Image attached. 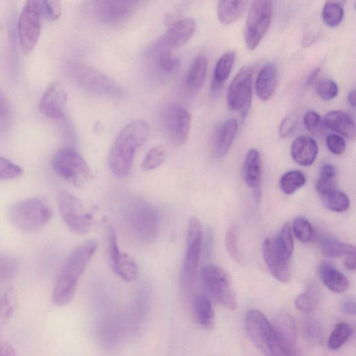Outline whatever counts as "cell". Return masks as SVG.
<instances>
[{
	"label": "cell",
	"instance_id": "cell-40",
	"mask_svg": "<svg viewBox=\"0 0 356 356\" xmlns=\"http://www.w3.org/2000/svg\"><path fill=\"white\" fill-rule=\"evenodd\" d=\"M225 246L229 256L238 264H242L243 258L238 248V229L232 225L226 232Z\"/></svg>",
	"mask_w": 356,
	"mask_h": 356
},
{
	"label": "cell",
	"instance_id": "cell-14",
	"mask_svg": "<svg viewBox=\"0 0 356 356\" xmlns=\"http://www.w3.org/2000/svg\"><path fill=\"white\" fill-rule=\"evenodd\" d=\"M143 3L132 0L95 1L92 2V10L102 22L114 24L128 19Z\"/></svg>",
	"mask_w": 356,
	"mask_h": 356
},
{
	"label": "cell",
	"instance_id": "cell-37",
	"mask_svg": "<svg viewBox=\"0 0 356 356\" xmlns=\"http://www.w3.org/2000/svg\"><path fill=\"white\" fill-rule=\"evenodd\" d=\"M353 333V326L346 322L338 323L332 331L327 345L332 350L341 348Z\"/></svg>",
	"mask_w": 356,
	"mask_h": 356
},
{
	"label": "cell",
	"instance_id": "cell-12",
	"mask_svg": "<svg viewBox=\"0 0 356 356\" xmlns=\"http://www.w3.org/2000/svg\"><path fill=\"white\" fill-rule=\"evenodd\" d=\"M253 66H244L232 80L227 93V104L233 111L245 116L252 99Z\"/></svg>",
	"mask_w": 356,
	"mask_h": 356
},
{
	"label": "cell",
	"instance_id": "cell-56",
	"mask_svg": "<svg viewBox=\"0 0 356 356\" xmlns=\"http://www.w3.org/2000/svg\"><path fill=\"white\" fill-rule=\"evenodd\" d=\"M348 102L349 104L355 107V92L354 90H351L348 95Z\"/></svg>",
	"mask_w": 356,
	"mask_h": 356
},
{
	"label": "cell",
	"instance_id": "cell-31",
	"mask_svg": "<svg viewBox=\"0 0 356 356\" xmlns=\"http://www.w3.org/2000/svg\"><path fill=\"white\" fill-rule=\"evenodd\" d=\"M235 56L234 51H227L218 59L214 68L211 84L212 90H219L227 80L234 63Z\"/></svg>",
	"mask_w": 356,
	"mask_h": 356
},
{
	"label": "cell",
	"instance_id": "cell-23",
	"mask_svg": "<svg viewBox=\"0 0 356 356\" xmlns=\"http://www.w3.org/2000/svg\"><path fill=\"white\" fill-rule=\"evenodd\" d=\"M261 163L259 152L256 149H250L246 154L243 165V177L247 186L254 191L255 196L260 194Z\"/></svg>",
	"mask_w": 356,
	"mask_h": 356
},
{
	"label": "cell",
	"instance_id": "cell-48",
	"mask_svg": "<svg viewBox=\"0 0 356 356\" xmlns=\"http://www.w3.org/2000/svg\"><path fill=\"white\" fill-rule=\"evenodd\" d=\"M42 16L50 20L58 19L61 14L60 1H39Z\"/></svg>",
	"mask_w": 356,
	"mask_h": 356
},
{
	"label": "cell",
	"instance_id": "cell-39",
	"mask_svg": "<svg viewBox=\"0 0 356 356\" xmlns=\"http://www.w3.org/2000/svg\"><path fill=\"white\" fill-rule=\"evenodd\" d=\"M165 156V147L161 145H157L147 152L141 163V168L145 171L154 170L164 162Z\"/></svg>",
	"mask_w": 356,
	"mask_h": 356
},
{
	"label": "cell",
	"instance_id": "cell-7",
	"mask_svg": "<svg viewBox=\"0 0 356 356\" xmlns=\"http://www.w3.org/2000/svg\"><path fill=\"white\" fill-rule=\"evenodd\" d=\"M51 165L55 173L74 186H81L92 177L84 159L70 148H61L53 156Z\"/></svg>",
	"mask_w": 356,
	"mask_h": 356
},
{
	"label": "cell",
	"instance_id": "cell-32",
	"mask_svg": "<svg viewBox=\"0 0 356 356\" xmlns=\"http://www.w3.org/2000/svg\"><path fill=\"white\" fill-rule=\"evenodd\" d=\"M274 245L277 253L284 259L289 261L293 251V239L289 223H285L278 236L274 237Z\"/></svg>",
	"mask_w": 356,
	"mask_h": 356
},
{
	"label": "cell",
	"instance_id": "cell-33",
	"mask_svg": "<svg viewBox=\"0 0 356 356\" xmlns=\"http://www.w3.org/2000/svg\"><path fill=\"white\" fill-rule=\"evenodd\" d=\"M321 249L323 254L329 257H340L355 253V248L352 245L330 238L322 241Z\"/></svg>",
	"mask_w": 356,
	"mask_h": 356
},
{
	"label": "cell",
	"instance_id": "cell-8",
	"mask_svg": "<svg viewBox=\"0 0 356 356\" xmlns=\"http://www.w3.org/2000/svg\"><path fill=\"white\" fill-rule=\"evenodd\" d=\"M68 73L75 83L90 92L110 97H119L122 94L118 83L90 66L74 63L70 65Z\"/></svg>",
	"mask_w": 356,
	"mask_h": 356
},
{
	"label": "cell",
	"instance_id": "cell-5",
	"mask_svg": "<svg viewBox=\"0 0 356 356\" xmlns=\"http://www.w3.org/2000/svg\"><path fill=\"white\" fill-rule=\"evenodd\" d=\"M126 218L131 232L138 240L147 243L155 241L159 216L154 207L142 200H135L129 205Z\"/></svg>",
	"mask_w": 356,
	"mask_h": 356
},
{
	"label": "cell",
	"instance_id": "cell-16",
	"mask_svg": "<svg viewBox=\"0 0 356 356\" xmlns=\"http://www.w3.org/2000/svg\"><path fill=\"white\" fill-rule=\"evenodd\" d=\"M108 252L113 270L118 276L127 282L136 279L137 264L129 254L120 249L116 232L112 227L108 229Z\"/></svg>",
	"mask_w": 356,
	"mask_h": 356
},
{
	"label": "cell",
	"instance_id": "cell-42",
	"mask_svg": "<svg viewBox=\"0 0 356 356\" xmlns=\"http://www.w3.org/2000/svg\"><path fill=\"white\" fill-rule=\"evenodd\" d=\"M23 173L18 165L4 157L0 156V180L15 179Z\"/></svg>",
	"mask_w": 356,
	"mask_h": 356
},
{
	"label": "cell",
	"instance_id": "cell-55",
	"mask_svg": "<svg viewBox=\"0 0 356 356\" xmlns=\"http://www.w3.org/2000/svg\"><path fill=\"white\" fill-rule=\"evenodd\" d=\"M318 73H319L318 68H316L314 70H313L307 76L306 82H305V85L307 86L311 85V83L314 81L316 77L318 76Z\"/></svg>",
	"mask_w": 356,
	"mask_h": 356
},
{
	"label": "cell",
	"instance_id": "cell-50",
	"mask_svg": "<svg viewBox=\"0 0 356 356\" xmlns=\"http://www.w3.org/2000/svg\"><path fill=\"white\" fill-rule=\"evenodd\" d=\"M305 129L312 134H316L320 129L321 116L314 111L307 112L303 118Z\"/></svg>",
	"mask_w": 356,
	"mask_h": 356
},
{
	"label": "cell",
	"instance_id": "cell-10",
	"mask_svg": "<svg viewBox=\"0 0 356 356\" xmlns=\"http://www.w3.org/2000/svg\"><path fill=\"white\" fill-rule=\"evenodd\" d=\"M42 13L40 1H27L17 22V33L22 51L27 55L36 45L41 31Z\"/></svg>",
	"mask_w": 356,
	"mask_h": 356
},
{
	"label": "cell",
	"instance_id": "cell-46",
	"mask_svg": "<svg viewBox=\"0 0 356 356\" xmlns=\"http://www.w3.org/2000/svg\"><path fill=\"white\" fill-rule=\"evenodd\" d=\"M299 118V113L296 111L284 117L279 127V135L281 138H285L292 134L298 124Z\"/></svg>",
	"mask_w": 356,
	"mask_h": 356
},
{
	"label": "cell",
	"instance_id": "cell-9",
	"mask_svg": "<svg viewBox=\"0 0 356 356\" xmlns=\"http://www.w3.org/2000/svg\"><path fill=\"white\" fill-rule=\"evenodd\" d=\"M58 204L63 222L72 232L83 235L91 230L92 216L77 197L67 191H60Z\"/></svg>",
	"mask_w": 356,
	"mask_h": 356
},
{
	"label": "cell",
	"instance_id": "cell-6",
	"mask_svg": "<svg viewBox=\"0 0 356 356\" xmlns=\"http://www.w3.org/2000/svg\"><path fill=\"white\" fill-rule=\"evenodd\" d=\"M200 277L204 289L214 300L228 309L237 308L232 280L225 270L216 265H207L202 269Z\"/></svg>",
	"mask_w": 356,
	"mask_h": 356
},
{
	"label": "cell",
	"instance_id": "cell-51",
	"mask_svg": "<svg viewBox=\"0 0 356 356\" xmlns=\"http://www.w3.org/2000/svg\"><path fill=\"white\" fill-rule=\"evenodd\" d=\"M337 181L335 177L320 175L316 184V190L321 195L336 189Z\"/></svg>",
	"mask_w": 356,
	"mask_h": 356
},
{
	"label": "cell",
	"instance_id": "cell-25",
	"mask_svg": "<svg viewBox=\"0 0 356 356\" xmlns=\"http://www.w3.org/2000/svg\"><path fill=\"white\" fill-rule=\"evenodd\" d=\"M238 129L234 118L224 121L217 129L213 139V150L218 157H223L229 152Z\"/></svg>",
	"mask_w": 356,
	"mask_h": 356
},
{
	"label": "cell",
	"instance_id": "cell-30",
	"mask_svg": "<svg viewBox=\"0 0 356 356\" xmlns=\"http://www.w3.org/2000/svg\"><path fill=\"white\" fill-rule=\"evenodd\" d=\"M196 321L203 327L211 328L215 323V313L209 298L201 295L197 296L193 305Z\"/></svg>",
	"mask_w": 356,
	"mask_h": 356
},
{
	"label": "cell",
	"instance_id": "cell-11",
	"mask_svg": "<svg viewBox=\"0 0 356 356\" xmlns=\"http://www.w3.org/2000/svg\"><path fill=\"white\" fill-rule=\"evenodd\" d=\"M272 14L271 1H254L251 3L245 29V44L249 49H254L264 38L270 24Z\"/></svg>",
	"mask_w": 356,
	"mask_h": 356
},
{
	"label": "cell",
	"instance_id": "cell-44",
	"mask_svg": "<svg viewBox=\"0 0 356 356\" xmlns=\"http://www.w3.org/2000/svg\"><path fill=\"white\" fill-rule=\"evenodd\" d=\"M18 268V261L14 257L0 254V280L12 278L16 275Z\"/></svg>",
	"mask_w": 356,
	"mask_h": 356
},
{
	"label": "cell",
	"instance_id": "cell-52",
	"mask_svg": "<svg viewBox=\"0 0 356 356\" xmlns=\"http://www.w3.org/2000/svg\"><path fill=\"white\" fill-rule=\"evenodd\" d=\"M10 119L9 104L4 95L0 91V130L8 125Z\"/></svg>",
	"mask_w": 356,
	"mask_h": 356
},
{
	"label": "cell",
	"instance_id": "cell-38",
	"mask_svg": "<svg viewBox=\"0 0 356 356\" xmlns=\"http://www.w3.org/2000/svg\"><path fill=\"white\" fill-rule=\"evenodd\" d=\"M318 303V291L315 285L311 284L307 290L298 296L295 300L296 308L304 312L313 311Z\"/></svg>",
	"mask_w": 356,
	"mask_h": 356
},
{
	"label": "cell",
	"instance_id": "cell-27",
	"mask_svg": "<svg viewBox=\"0 0 356 356\" xmlns=\"http://www.w3.org/2000/svg\"><path fill=\"white\" fill-rule=\"evenodd\" d=\"M320 277L324 285L334 293L345 292L348 288L346 277L330 263L321 265Z\"/></svg>",
	"mask_w": 356,
	"mask_h": 356
},
{
	"label": "cell",
	"instance_id": "cell-28",
	"mask_svg": "<svg viewBox=\"0 0 356 356\" xmlns=\"http://www.w3.org/2000/svg\"><path fill=\"white\" fill-rule=\"evenodd\" d=\"M208 67L206 56L200 54L192 62L186 76L185 83L192 92H198L202 87Z\"/></svg>",
	"mask_w": 356,
	"mask_h": 356
},
{
	"label": "cell",
	"instance_id": "cell-35",
	"mask_svg": "<svg viewBox=\"0 0 356 356\" xmlns=\"http://www.w3.org/2000/svg\"><path fill=\"white\" fill-rule=\"evenodd\" d=\"M306 183L305 175L299 170H291L284 174L280 181L282 192L287 195L294 193Z\"/></svg>",
	"mask_w": 356,
	"mask_h": 356
},
{
	"label": "cell",
	"instance_id": "cell-45",
	"mask_svg": "<svg viewBox=\"0 0 356 356\" xmlns=\"http://www.w3.org/2000/svg\"><path fill=\"white\" fill-rule=\"evenodd\" d=\"M304 334L306 338L314 343H318L323 338V329L321 323L314 318H307L304 322Z\"/></svg>",
	"mask_w": 356,
	"mask_h": 356
},
{
	"label": "cell",
	"instance_id": "cell-24",
	"mask_svg": "<svg viewBox=\"0 0 356 356\" xmlns=\"http://www.w3.org/2000/svg\"><path fill=\"white\" fill-rule=\"evenodd\" d=\"M277 85V71L273 63L266 64L257 74L255 81L257 95L267 101L274 95Z\"/></svg>",
	"mask_w": 356,
	"mask_h": 356
},
{
	"label": "cell",
	"instance_id": "cell-17",
	"mask_svg": "<svg viewBox=\"0 0 356 356\" xmlns=\"http://www.w3.org/2000/svg\"><path fill=\"white\" fill-rule=\"evenodd\" d=\"M196 24L192 18L178 19L159 38L158 46L162 49L179 47L186 43L194 35Z\"/></svg>",
	"mask_w": 356,
	"mask_h": 356
},
{
	"label": "cell",
	"instance_id": "cell-19",
	"mask_svg": "<svg viewBox=\"0 0 356 356\" xmlns=\"http://www.w3.org/2000/svg\"><path fill=\"white\" fill-rule=\"evenodd\" d=\"M262 252L270 274L280 282H288L291 275L289 261L284 259L276 251L274 237H268L264 241Z\"/></svg>",
	"mask_w": 356,
	"mask_h": 356
},
{
	"label": "cell",
	"instance_id": "cell-22",
	"mask_svg": "<svg viewBox=\"0 0 356 356\" xmlns=\"http://www.w3.org/2000/svg\"><path fill=\"white\" fill-rule=\"evenodd\" d=\"M317 154V143L315 140L310 136H298L291 144V156L293 159L300 165H311L314 162Z\"/></svg>",
	"mask_w": 356,
	"mask_h": 356
},
{
	"label": "cell",
	"instance_id": "cell-18",
	"mask_svg": "<svg viewBox=\"0 0 356 356\" xmlns=\"http://www.w3.org/2000/svg\"><path fill=\"white\" fill-rule=\"evenodd\" d=\"M67 95L65 90L58 83H51L42 94L39 102L40 112L52 119L64 117Z\"/></svg>",
	"mask_w": 356,
	"mask_h": 356
},
{
	"label": "cell",
	"instance_id": "cell-29",
	"mask_svg": "<svg viewBox=\"0 0 356 356\" xmlns=\"http://www.w3.org/2000/svg\"><path fill=\"white\" fill-rule=\"evenodd\" d=\"M248 4L247 1H220L217 6L218 17L223 24H232L241 17Z\"/></svg>",
	"mask_w": 356,
	"mask_h": 356
},
{
	"label": "cell",
	"instance_id": "cell-20",
	"mask_svg": "<svg viewBox=\"0 0 356 356\" xmlns=\"http://www.w3.org/2000/svg\"><path fill=\"white\" fill-rule=\"evenodd\" d=\"M15 305V291L10 289L0 298V356H16L14 348L3 335V330L11 318Z\"/></svg>",
	"mask_w": 356,
	"mask_h": 356
},
{
	"label": "cell",
	"instance_id": "cell-3",
	"mask_svg": "<svg viewBox=\"0 0 356 356\" xmlns=\"http://www.w3.org/2000/svg\"><path fill=\"white\" fill-rule=\"evenodd\" d=\"M8 219L16 228L33 232L47 225L53 212L48 203L40 197H29L13 204L8 211Z\"/></svg>",
	"mask_w": 356,
	"mask_h": 356
},
{
	"label": "cell",
	"instance_id": "cell-54",
	"mask_svg": "<svg viewBox=\"0 0 356 356\" xmlns=\"http://www.w3.org/2000/svg\"><path fill=\"white\" fill-rule=\"evenodd\" d=\"M344 266L349 270H354L355 269V253H352L346 256L344 259Z\"/></svg>",
	"mask_w": 356,
	"mask_h": 356
},
{
	"label": "cell",
	"instance_id": "cell-47",
	"mask_svg": "<svg viewBox=\"0 0 356 356\" xmlns=\"http://www.w3.org/2000/svg\"><path fill=\"white\" fill-rule=\"evenodd\" d=\"M159 67L165 72H173L179 65V60L168 50L162 49L157 58Z\"/></svg>",
	"mask_w": 356,
	"mask_h": 356
},
{
	"label": "cell",
	"instance_id": "cell-13",
	"mask_svg": "<svg viewBox=\"0 0 356 356\" xmlns=\"http://www.w3.org/2000/svg\"><path fill=\"white\" fill-rule=\"evenodd\" d=\"M202 243V229L200 222L191 218L188 222L186 236V250L182 268V279L191 284L195 280L200 261Z\"/></svg>",
	"mask_w": 356,
	"mask_h": 356
},
{
	"label": "cell",
	"instance_id": "cell-41",
	"mask_svg": "<svg viewBox=\"0 0 356 356\" xmlns=\"http://www.w3.org/2000/svg\"><path fill=\"white\" fill-rule=\"evenodd\" d=\"M293 231L296 237L301 242H309L313 235V228L305 218L298 217L293 222Z\"/></svg>",
	"mask_w": 356,
	"mask_h": 356
},
{
	"label": "cell",
	"instance_id": "cell-1",
	"mask_svg": "<svg viewBox=\"0 0 356 356\" xmlns=\"http://www.w3.org/2000/svg\"><path fill=\"white\" fill-rule=\"evenodd\" d=\"M97 248L94 241L77 246L69 254L52 292V301L57 306L67 305L73 298L79 280Z\"/></svg>",
	"mask_w": 356,
	"mask_h": 356
},
{
	"label": "cell",
	"instance_id": "cell-26",
	"mask_svg": "<svg viewBox=\"0 0 356 356\" xmlns=\"http://www.w3.org/2000/svg\"><path fill=\"white\" fill-rule=\"evenodd\" d=\"M323 123L327 128L350 140L355 138V122L349 115L343 111H332L326 113Z\"/></svg>",
	"mask_w": 356,
	"mask_h": 356
},
{
	"label": "cell",
	"instance_id": "cell-2",
	"mask_svg": "<svg viewBox=\"0 0 356 356\" xmlns=\"http://www.w3.org/2000/svg\"><path fill=\"white\" fill-rule=\"evenodd\" d=\"M149 131V125L143 120H134L120 131L108 156V165L115 176L124 178L129 175L136 150L145 144Z\"/></svg>",
	"mask_w": 356,
	"mask_h": 356
},
{
	"label": "cell",
	"instance_id": "cell-36",
	"mask_svg": "<svg viewBox=\"0 0 356 356\" xmlns=\"http://www.w3.org/2000/svg\"><path fill=\"white\" fill-rule=\"evenodd\" d=\"M321 196L325 207L333 211L343 212L349 207L348 197L337 188Z\"/></svg>",
	"mask_w": 356,
	"mask_h": 356
},
{
	"label": "cell",
	"instance_id": "cell-21",
	"mask_svg": "<svg viewBox=\"0 0 356 356\" xmlns=\"http://www.w3.org/2000/svg\"><path fill=\"white\" fill-rule=\"evenodd\" d=\"M272 325L281 345L289 356H293L296 339L293 318L287 313H280L275 316Z\"/></svg>",
	"mask_w": 356,
	"mask_h": 356
},
{
	"label": "cell",
	"instance_id": "cell-43",
	"mask_svg": "<svg viewBox=\"0 0 356 356\" xmlns=\"http://www.w3.org/2000/svg\"><path fill=\"white\" fill-rule=\"evenodd\" d=\"M315 89L318 95L326 101L334 99L339 91L337 83L328 79L318 81L316 84Z\"/></svg>",
	"mask_w": 356,
	"mask_h": 356
},
{
	"label": "cell",
	"instance_id": "cell-34",
	"mask_svg": "<svg viewBox=\"0 0 356 356\" xmlns=\"http://www.w3.org/2000/svg\"><path fill=\"white\" fill-rule=\"evenodd\" d=\"M343 3L341 1H327L323 8L322 19L330 27L337 26L343 17Z\"/></svg>",
	"mask_w": 356,
	"mask_h": 356
},
{
	"label": "cell",
	"instance_id": "cell-15",
	"mask_svg": "<svg viewBox=\"0 0 356 356\" xmlns=\"http://www.w3.org/2000/svg\"><path fill=\"white\" fill-rule=\"evenodd\" d=\"M165 128L171 141L183 145L189 137L191 127V115L182 106L172 104L167 110Z\"/></svg>",
	"mask_w": 356,
	"mask_h": 356
},
{
	"label": "cell",
	"instance_id": "cell-4",
	"mask_svg": "<svg viewBox=\"0 0 356 356\" xmlns=\"http://www.w3.org/2000/svg\"><path fill=\"white\" fill-rule=\"evenodd\" d=\"M248 336L265 356H289L281 345L272 323L260 311L249 310L245 318Z\"/></svg>",
	"mask_w": 356,
	"mask_h": 356
},
{
	"label": "cell",
	"instance_id": "cell-49",
	"mask_svg": "<svg viewBox=\"0 0 356 356\" xmlns=\"http://www.w3.org/2000/svg\"><path fill=\"white\" fill-rule=\"evenodd\" d=\"M325 143L329 151L334 154H342L346 149V142L339 135H328L326 138Z\"/></svg>",
	"mask_w": 356,
	"mask_h": 356
},
{
	"label": "cell",
	"instance_id": "cell-53",
	"mask_svg": "<svg viewBox=\"0 0 356 356\" xmlns=\"http://www.w3.org/2000/svg\"><path fill=\"white\" fill-rule=\"evenodd\" d=\"M342 309L350 314H355V303L352 299L345 300L341 305Z\"/></svg>",
	"mask_w": 356,
	"mask_h": 356
}]
</instances>
